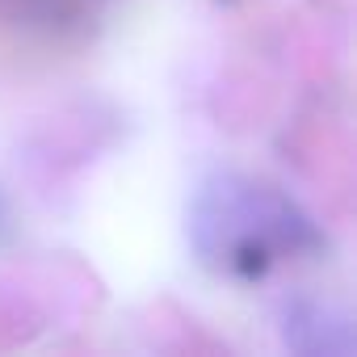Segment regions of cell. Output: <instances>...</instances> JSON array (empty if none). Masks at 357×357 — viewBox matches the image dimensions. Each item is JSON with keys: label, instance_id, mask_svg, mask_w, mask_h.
I'll return each instance as SVG.
<instances>
[]
</instances>
